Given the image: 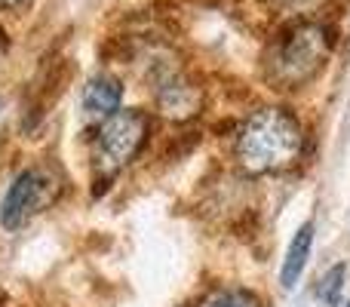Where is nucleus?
<instances>
[{"label": "nucleus", "mask_w": 350, "mask_h": 307, "mask_svg": "<svg viewBox=\"0 0 350 307\" xmlns=\"http://www.w3.org/2000/svg\"><path fill=\"white\" fill-rule=\"evenodd\" d=\"M304 135L298 120L283 108H261L237 135V160L246 172L265 175L289 169L301 157Z\"/></svg>", "instance_id": "obj_1"}, {"label": "nucleus", "mask_w": 350, "mask_h": 307, "mask_svg": "<svg viewBox=\"0 0 350 307\" xmlns=\"http://www.w3.org/2000/svg\"><path fill=\"white\" fill-rule=\"evenodd\" d=\"M277 10H286V12H295V16H308V12L320 10L326 0H271Z\"/></svg>", "instance_id": "obj_9"}, {"label": "nucleus", "mask_w": 350, "mask_h": 307, "mask_svg": "<svg viewBox=\"0 0 350 307\" xmlns=\"http://www.w3.org/2000/svg\"><path fill=\"white\" fill-rule=\"evenodd\" d=\"M123 86L114 77H96L83 92V114L86 120H108L114 111H120Z\"/></svg>", "instance_id": "obj_5"}, {"label": "nucleus", "mask_w": 350, "mask_h": 307, "mask_svg": "<svg viewBox=\"0 0 350 307\" xmlns=\"http://www.w3.org/2000/svg\"><path fill=\"white\" fill-rule=\"evenodd\" d=\"M46 203V185H43L40 169H25L12 178L6 187L3 200H0V224L6 230H16L34 215L40 206Z\"/></svg>", "instance_id": "obj_4"}, {"label": "nucleus", "mask_w": 350, "mask_h": 307, "mask_svg": "<svg viewBox=\"0 0 350 307\" xmlns=\"http://www.w3.org/2000/svg\"><path fill=\"white\" fill-rule=\"evenodd\" d=\"M197 307H261L252 292L243 289H215L203 298Z\"/></svg>", "instance_id": "obj_7"}, {"label": "nucleus", "mask_w": 350, "mask_h": 307, "mask_svg": "<svg viewBox=\"0 0 350 307\" xmlns=\"http://www.w3.org/2000/svg\"><path fill=\"white\" fill-rule=\"evenodd\" d=\"M329 53H332V37L317 22H298L286 28L267 49L265 71L277 90H298L310 83L323 71Z\"/></svg>", "instance_id": "obj_2"}, {"label": "nucleus", "mask_w": 350, "mask_h": 307, "mask_svg": "<svg viewBox=\"0 0 350 307\" xmlns=\"http://www.w3.org/2000/svg\"><path fill=\"white\" fill-rule=\"evenodd\" d=\"M341 286H345V265H335L332 271L323 277V283L317 286V295H320V302H326L329 307H338L341 304Z\"/></svg>", "instance_id": "obj_8"}, {"label": "nucleus", "mask_w": 350, "mask_h": 307, "mask_svg": "<svg viewBox=\"0 0 350 307\" xmlns=\"http://www.w3.org/2000/svg\"><path fill=\"white\" fill-rule=\"evenodd\" d=\"M310 249H314V224L308 222L298 228L295 237H292L289 252H286L283 267H280V283H283V289H295V283L301 280L304 267H308Z\"/></svg>", "instance_id": "obj_6"}, {"label": "nucleus", "mask_w": 350, "mask_h": 307, "mask_svg": "<svg viewBox=\"0 0 350 307\" xmlns=\"http://www.w3.org/2000/svg\"><path fill=\"white\" fill-rule=\"evenodd\" d=\"M3 6H18V3H25V0H0Z\"/></svg>", "instance_id": "obj_10"}, {"label": "nucleus", "mask_w": 350, "mask_h": 307, "mask_svg": "<svg viewBox=\"0 0 350 307\" xmlns=\"http://www.w3.org/2000/svg\"><path fill=\"white\" fill-rule=\"evenodd\" d=\"M148 139V117L142 111H114L102 120L92 145V166L98 178H114L123 166L135 160Z\"/></svg>", "instance_id": "obj_3"}]
</instances>
